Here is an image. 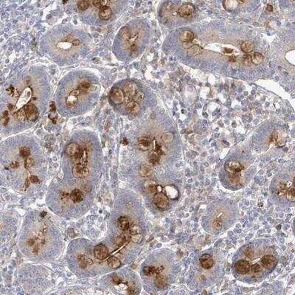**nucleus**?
<instances>
[{"label": "nucleus", "mask_w": 295, "mask_h": 295, "mask_svg": "<svg viewBox=\"0 0 295 295\" xmlns=\"http://www.w3.org/2000/svg\"><path fill=\"white\" fill-rule=\"evenodd\" d=\"M153 201H154V204L155 206H156L158 209L161 210H166L169 207V199H168V196H166L165 194L162 193V192L155 193L154 198H153Z\"/></svg>", "instance_id": "obj_1"}, {"label": "nucleus", "mask_w": 295, "mask_h": 295, "mask_svg": "<svg viewBox=\"0 0 295 295\" xmlns=\"http://www.w3.org/2000/svg\"><path fill=\"white\" fill-rule=\"evenodd\" d=\"M108 255H109V249L106 246L102 243L95 246L94 249V255L98 260H104L107 258Z\"/></svg>", "instance_id": "obj_2"}, {"label": "nucleus", "mask_w": 295, "mask_h": 295, "mask_svg": "<svg viewBox=\"0 0 295 295\" xmlns=\"http://www.w3.org/2000/svg\"><path fill=\"white\" fill-rule=\"evenodd\" d=\"M73 175L78 179L86 177L89 174V169L85 164H76L73 169Z\"/></svg>", "instance_id": "obj_3"}, {"label": "nucleus", "mask_w": 295, "mask_h": 295, "mask_svg": "<svg viewBox=\"0 0 295 295\" xmlns=\"http://www.w3.org/2000/svg\"><path fill=\"white\" fill-rule=\"evenodd\" d=\"M110 99L114 104H121L125 100L124 92L120 88H114L111 92Z\"/></svg>", "instance_id": "obj_4"}, {"label": "nucleus", "mask_w": 295, "mask_h": 295, "mask_svg": "<svg viewBox=\"0 0 295 295\" xmlns=\"http://www.w3.org/2000/svg\"><path fill=\"white\" fill-rule=\"evenodd\" d=\"M81 92L78 89L72 91V92L68 94L67 99H66V105L69 108H75L77 104V97L79 94H81Z\"/></svg>", "instance_id": "obj_5"}, {"label": "nucleus", "mask_w": 295, "mask_h": 295, "mask_svg": "<svg viewBox=\"0 0 295 295\" xmlns=\"http://www.w3.org/2000/svg\"><path fill=\"white\" fill-rule=\"evenodd\" d=\"M261 264L264 268L267 269L272 270L275 267L277 264V260L274 256L270 255H267L264 256L261 259Z\"/></svg>", "instance_id": "obj_6"}, {"label": "nucleus", "mask_w": 295, "mask_h": 295, "mask_svg": "<svg viewBox=\"0 0 295 295\" xmlns=\"http://www.w3.org/2000/svg\"><path fill=\"white\" fill-rule=\"evenodd\" d=\"M225 169L230 174H232V173H240L243 169V166L237 161H230L226 164Z\"/></svg>", "instance_id": "obj_7"}, {"label": "nucleus", "mask_w": 295, "mask_h": 295, "mask_svg": "<svg viewBox=\"0 0 295 295\" xmlns=\"http://www.w3.org/2000/svg\"><path fill=\"white\" fill-rule=\"evenodd\" d=\"M194 7L191 5H189V4L181 5V6L179 7V11H178L179 16L181 17H183V18H189V17H190L194 14Z\"/></svg>", "instance_id": "obj_8"}, {"label": "nucleus", "mask_w": 295, "mask_h": 295, "mask_svg": "<svg viewBox=\"0 0 295 295\" xmlns=\"http://www.w3.org/2000/svg\"><path fill=\"white\" fill-rule=\"evenodd\" d=\"M235 268L240 274L246 275L251 270L250 264L245 260H241L235 264Z\"/></svg>", "instance_id": "obj_9"}, {"label": "nucleus", "mask_w": 295, "mask_h": 295, "mask_svg": "<svg viewBox=\"0 0 295 295\" xmlns=\"http://www.w3.org/2000/svg\"><path fill=\"white\" fill-rule=\"evenodd\" d=\"M199 263L202 267L205 269H210L213 267V264H214L213 258L209 254L202 255L201 258H199Z\"/></svg>", "instance_id": "obj_10"}, {"label": "nucleus", "mask_w": 295, "mask_h": 295, "mask_svg": "<svg viewBox=\"0 0 295 295\" xmlns=\"http://www.w3.org/2000/svg\"><path fill=\"white\" fill-rule=\"evenodd\" d=\"M163 270V266H160L159 267H155V266H146L143 268V273L147 276H156L160 275V273Z\"/></svg>", "instance_id": "obj_11"}, {"label": "nucleus", "mask_w": 295, "mask_h": 295, "mask_svg": "<svg viewBox=\"0 0 295 295\" xmlns=\"http://www.w3.org/2000/svg\"><path fill=\"white\" fill-rule=\"evenodd\" d=\"M27 114V119L30 120H35L38 117V110L37 108L33 105V104H28L24 108Z\"/></svg>", "instance_id": "obj_12"}, {"label": "nucleus", "mask_w": 295, "mask_h": 295, "mask_svg": "<svg viewBox=\"0 0 295 295\" xmlns=\"http://www.w3.org/2000/svg\"><path fill=\"white\" fill-rule=\"evenodd\" d=\"M151 139L148 136H143L138 139V145L142 151H148L151 146Z\"/></svg>", "instance_id": "obj_13"}, {"label": "nucleus", "mask_w": 295, "mask_h": 295, "mask_svg": "<svg viewBox=\"0 0 295 295\" xmlns=\"http://www.w3.org/2000/svg\"><path fill=\"white\" fill-rule=\"evenodd\" d=\"M137 86L134 82L128 83L124 87V94L129 98L131 97H134L135 94L137 93Z\"/></svg>", "instance_id": "obj_14"}, {"label": "nucleus", "mask_w": 295, "mask_h": 295, "mask_svg": "<svg viewBox=\"0 0 295 295\" xmlns=\"http://www.w3.org/2000/svg\"><path fill=\"white\" fill-rule=\"evenodd\" d=\"M81 151V148L77 143H71L66 148V153L68 156H75L79 151Z\"/></svg>", "instance_id": "obj_15"}, {"label": "nucleus", "mask_w": 295, "mask_h": 295, "mask_svg": "<svg viewBox=\"0 0 295 295\" xmlns=\"http://www.w3.org/2000/svg\"><path fill=\"white\" fill-rule=\"evenodd\" d=\"M126 109L128 112L131 113V114H137L140 110V106H139V103L134 102L133 100H130L126 104Z\"/></svg>", "instance_id": "obj_16"}, {"label": "nucleus", "mask_w": 295, "mask_h": 295, "mask_svg": "<svg viewBox=\"0 0 295 295\" xmlns=\"http://www.w3.org/2000/svg\"><path fill=\"white\" fill-rule=\"evenodd\" d=\"M77 260L79 262V265L80 267L82 268H85L87 267L88 266H91L93 264V261L89 258L84 255H79L77 257Z\"/></svg>", "instance_id": "obj_17"}, {"label": "nucleus", "mask_w": 295, "mask_h": 295, "mask_svg": "<svg viewBox=\"0 0 295 295\" xmlns=\"http://www.w3.org/2000/svg\"><path fill=\"white\" fill-rule=\"evenodd\" d=\"M155 285L160 289H164L168 285V280L165 276L158 275L155 279Z\"/></svg>", "instance_id": "obj_18"}, {"label": "nucleus", "mask_w": 295, "mask_h": 295, "mask_svg": "<svg viewBox=\"0 0 295 295\" xmlns=\"http://www.w3.org/2000/svg\"><path fill=\"white\" fill-rule=\"evenodd\" d=\"M75 160L77 164H83L86 165L87 163V154L85 150H81L75 156Z\"/></svg>", "instance_id": "obj_19"}, {"label": "nucleus", "mask_w": 295, "mask_h": 295, "mask_svg": "<svg viewBox=\"0 0 295 295\" xmlns=\"http://www.w3.org/2000/svg\"><path fill=\"white\" fill-rule=\"evenodd\" d=\"M112 15V10L109 6H104L101 7L99 12V16L103 20H109Z\"/></svg>", "instance_id": "obj_20"}, {"label": "nucleus", "mask_w": 295, "mask_h": 295, "mask_svg": "<svg viewBox=\"0 0 295 295\" xmlns=\"http://www.w3.org/2000/svg\"><path fill=\"white\" fill-rule=\"evenodd\" d=\"M118 226L119 229H120L121 230H123V231H126V230H129L130 223L128 219L127 218V217H120L118 221Z\"/></svg>", "instance_id": "obj_21"}, {"label": "nucleus", "mask_w": 295, "mask_h": 295, "mask_svg": "<svg viewBox=\"0 0 295 295\" xmlns=\"http://www.w3.org/2000/svg\"><path fill=\"white\" fill-rule=\"evenodd\" d=\"M194 34L190 30H185L180 35V40L182 42H189L194 39Z\"/></svg>", "instance_id": "obj_22"}, {"label": "nucleus", "mask_w": 295, "mask_h": 295, "mask_svg": "<svg viewBox=\"0 0 295 295\" xmlns=\"http://www.w3.org/2000/svg\"><path fill=\"white\" fill-rule=\"evenodd\" d=\"M70 197L72 201H73V202H75V203L81 202L83 200V198H84V197H83V193L78 189H75V190H73V191H72Z\"/></svg>", "instance_id": "obj_23"}, {"label": "nucleus", "mask_w": 295, "mask_h": 295, "mask_svg": "<svg viewBox=\"0 0 295 295\" xmlns=\"http://www.w3.org/2000/svg\"><path fill=\"white\" fill-rule=\"evenodd\" d=\"M158 187L159 185L153 180H148L145 182V188L153 193H158Z\"/></svg>", "instance_id": "obj_24"}, {"label": "nucleus", "mask_w": 295, "mask_h": 295, "mask_svg": "<svg viewBox=\"0 0 295 295\" xmlns=\"http://www.w3.org/2000/svg\"><path fill=\"white\" fill-rule=\"evenodd\" d=\"M90 86H91V84L89 81L87 80H84L81 81L80 84H79L78 87H77V89H78L80 90L81 94H86L89 92V89Z\"/></svg>", "instance_id": "obj_25"}, {"label": "nucleus", "mask_w": 295, "mask_h": 295, "mask_svg": "<svg viewBox=\"0 0 295 295\" xmlns=\"http://www.w3.org/2000/svg\"><path fill=\"white\" fill-rule=\"evenodd\" d=\"M108 266L111 268H118L120 266L121 262L118 258H115V257H111L108 259L107 260Z\"/></svg>", "instance_id": "obj_26"}, {"label": "nucleus", "mask_w": 295, "mask_h": 295, "mask_svg": "<svg viewBox=\"0 0 295 295\" xmlns=\"http://www.w3.org/2000/svg\"><path fill=\"white\" fill-rule=\"evenodd\" d=\"M139 175L142 176L143 177H150V176L152 174V170H151V167H149L148 165H142L140 168L139 170Z\"/></svg>", "instance_id": "obj_27"}, {"label": "nucleus", "mask_w": 295, "mask_h": 295, "mask_svg": "<svg viewBox=\"0 0 295 295\" xmlns=\"http://www.w3.org/2000/svg\"><path fill=\"white\" fill-rule=\"evenodd\" d=\"M238 2L235 0H228L224 2V7L228 10H233L238 6Z\"/></svg>", "instance_id": "obj_28"}, {"label": "nucleus", "mask_w": 295, "mask_h": 295, "mask_svg": "<svg viewBox=\"0 0 295 295\" xmlns=\"http://www.w3.org/2000/svg\"><path fill=\"white\" fill-rule=\"evenodd\" d=\"M287 190H288V187L287 185L285 183H279L277 185V188H276V193L280 196H284L286 193Z\"/></svg>", "instance_id": "obj_29"}, {"label": "nucleus", "mask_w": 295, "mask_h": 295, "mask_svg": "<svg viewBox=\"0 0 295 295\" xmlns=\"http://www.w3.org/2000/svg\"><path fill=\"white\" fill-rule=\"evenodd\" d=\"M264 57L263 56L262 54L259 53V52H255L251 57V61L255 65H258V64H261L264 61Z\"/></svg>", "instance_id": "obj_30"}, {"label": "nucleus", "mask_w": 295, "mask_h": 295, "mask_svg": "<svg viewBox=\"0 0 295 295\" xmlns=\"http://www.w3.org/2000/svg\"><path fill=\"white\" fill-rule=\"evenodd\" d=\"M201 51H202L201 47H199L197 44H194V45H192L191 47H190V48L188 49V55L189 56H196V55L200 53Z\"/></svg>", "instance_id": "obj_31"}, {"label": "nucleus", "mask_w": 295, "mask_h": 295, "mask_svg": "<svg viewBox=\"0 0 295 295\" xmlns=\"http://www.w3.org/2000/svg\"><path fill=\"white\" fill-rule=\"evenodd\" d=\"M253 47H254V45H253L252 42L251 41H244L241 44V48L242 51H243L244 52H247V53H249L252 51Z\"/></svg>", "instance_id": "obj_32"}, {"label": "nucleus", "mask_w": 295, "mask_h": 295, "mask_svg": "<svg viewBox=\"0 0 295 295\" xmlns=\"http://www.w3.org/2000/svg\"><path fill=\"white\" fill-rule=\"evenodd\" d=\"M160 155L156 151H153L151 153L149 156V161L152 164H158L160 162Z\"/></svg>", "instance_id": "obj_33"}, {"label": "nucleus", "mask_w": 295, "mask_h": 295, "mask_svg": "<svg viewBox=\"0 0 295 295\" xmlns=\"http://www.w3.org/2000/svg\"><path fill=\"white\" fill-rule=\"evenodd\" d=\"M16 118L19 121H22V122H23V121H25L26 120H27V114H26L25 109H21L17 111L16 114Z\"/></svg>", "instance_id": "obj_34"}, {"label": "nucleus", "mask_w": 295, "mask_h": 295, "mask_svg": "<svg viewBox=\"0 0 295 295\" xmlns=\"http://www.w3.org/2000/svg\"><path fill=\"white\" fill-rule=\"evenodd\" d=\"M131 36V31L128 27H124L120 30V37L123 40H128Z\"/></svg>", "instance_id": "obj_35"}, {"label": "nucleus", "mask_w": 295, "mask_h": 295, "mask_svg": "<svg viewBox=\"0 0 295 295\" xmlns=\"http://www.w3.org/2000/svg\"><path fill=\"white\" fill-rule=\"evenodd\" d=\"M173 137H174V135L172 132H166V133H164L162 135V140L164 142V143H171V142L173 139Z\"/></svg>", "instance_id": "obj_36"}, {"label": "nucleus", "mask_w": 295, "mask_h": 295, "mask_svg": "<svg viewBox=\"0 0 295 295\" xmlns=\"http://www.w3.org/2000/svg\"><path fill=\"white\" fill-rule=\"evenodd\" d=\"M286 197L287 199L290 202H294L295 200V190L294 186H292L291 188L287 190L286 192Z\"/></svg>", "instance_id": "obj_37"}, {"label": "nucleus", "mask_w": 295, "mask_h": 295, "mask_svg": "<svg viewBox=\"0 0 295 295\" xmlns=\"http://www.w3.org/2000/svg\"><path fill=\"white\" fill-rule=\"evenodd\" d=\"M126 241V238H125V236H123V235H116L114 236V238H113L114 243H115L117 246H118V247H120V246L123 244Z\"/></svg>", "instance_id": "obj_38"}, {"label": "nucleus", "mask_w": 295, "mask_h": 295, "mask_svg": "<svg viewBox=\"0 0 295 295\" xmlns=\"http://www.w3.org/2000/svg\"><path fill=\"white\" fill-rule=\"evenodd\" d=\"M144 98H145V94L143 92H137V93L135 94V95L133 97V101L134 102H136V103H139V102H141L143 99H144Z\"/></svg>", "instance_id": "obj_39"}, {"label": "nucleus", "mask_w": 295, "mask_h": 295, "mask_svg": "<svg viewBox=\"0 0 295 295\" xmlns=\"http://www.w3.org/2000/svg\"><path fill=\"white\" fill-rule=\"evenodd\" d=\"M20 156L22 157H27L30 154V150L27 147H22L19 150Z\"/></svg>", "instance_id": "obj_40"}, {"label": "nucleus", "mask_w": 295, "mask_h": 295, "mask_svg": "<svg viewBox=\"0 0 295 295\" xmlns=\"http://www.w3.org/2000/svg\"><path fill=\"white\" fill-rule=\"evenodd\" d=\"M90 2L89 1H80L77 3V7L81 10H85L89 7Z\"/></svg>", "instance_id": "obj_41"}, {"label": "nucleus", "mask_w": 295, "mask_h": 295, "mask_svg": "<svg viewBox=\"0 0 295 295\" xmlns=\"http://www.w3.org/2000/svg\"><path fill=\"white\" fill-rule=\"evenodd\" d=\"M1 122L4 126H6L8 123L9 122V117H8V111H3L2 114V119H1Z\"/></svg>", "instance_id": "obj_42"}, {"label": "nucleus", "mask_w": 295, "mask_h": 295, "mask_svg": "<svg viewBox=\"0 0 295 295\" xmlns=\"http://www.w3.org/2000/svg\"><path fill=\"white\" fill-rule=\"evenodd\" d=\"M131 241H134V243H139L143 239V236H142L141 234L139 233H137V234H134V235H131Z\"/></svg>", "instance_id": "obj_43"}, {"label": "nucleus", "mask_w": 295, "mask_h": 295, "mask_svg": "<svg viewBox=\"0 0 295 295\" xmlns=\"http://www.w3.org/2000/svg\"><path fill=\"white\" fill-rule=\"evenodd\" d=\"M34 164V161L32 158H27L25 160V162H24V167L27 169H30V168H32Z\"/></svg>", "instance_id": "obj_44"}, {"label": "nucleus", "mask_w": 295, "mask_h": 295, "mask_svg": "<svg viewBox=\"0 0 295 295\" xmlns=\"http://www.w3.org/2000/svg\"><path fill=\"white\" fill-rule=\"evenodd\" d=\"M213 226H214L215 228L217 229V230L221 229V226H222V221H221V218H215V220L213 221Z\"/></svg>", "instance_id": "obj_45"}, {"label": "nucleus", "mask_w": 295, "mask_h": 295, "mask_svg": "<svg viewBox=\"0 0 295 295\" xmlns=\"http://www.w3.org/2000/svg\"><path fill=\"white\" fill-rule=\"evenodd\" d=\"M241 62L244 65H249L251 63V57L249 56H244L241 58Z\"/></svg>", "instance_id": "obj_46"}, {"label": "nucleus", "mask_w": 295, "mask_h": 295, "mask_svg": "<svg viewBox=\"0 0 295 295\" xmlns=\"http://www.w3.org/2000/svg\"><path fill=\"white\" fill-rule=\"evenodd\" d=\"M239 179H240V174H239V173H232V174H230V180H231L232 181H234V182H235V181H237Z\"/></svg>", "instance_id": "obj_47"}, {"label": "nucleus", "mask_w": 295, "mask_h": 295, "mask_svg": "<svg viewBox=\"0 0 295 295\" xmlns=\"http://www.w3.org/2000/svg\"><path fill=\"white\" fill-rule=\"evenodd\" d=\"M112 281H113V283H115V284L119 285V284H120L121 283H122V279H121L118 275H114L112 276Z\"/></svg>", "instance_id": "obj_48"}, {"label": "nucleus", "mask_w": 295, "mask_h": 295, "mask_svg": "<svg viewBox=\"0 0 295 295\" xmlns=\"http://www.w3.org/2000/svg\"><path fill=\"white\" fill-rule=\"evenodd\" d=\"M30 182L33 183V184H39L40 183V179L36 176H30Z\"/></svg>", "instance_id": "obj_49"}, {"label": "nucleus", "mask_w": 295, "mask_h": 295, "mask_svg": "<svg viewBox=\"0 0 295 295\" xmlns=\"http://www.w3.org/2000/svg\"><path fill=\"white\" fill-rule=\"evenodd\" d=\"M106 2L103 1H93L92 2V4L94 5V6L98 7H103L104 6H106L105 5Z\"/></svg>", "instance_id": "obj_50"}, {"label": "nucleus", "mask_w": 295, "mask_h": 295, "mask_svg": "<svg viewBox=\"0 0 295 295\" xmlns=\"http://www.w3.org/2000/svg\"><path fill=\"white\" fill-rule=\"evenodd\" d=\"M251 268L252 269V271L254 272H259L260 271L262 270V267L261 266L259 265L258 264H255L253 265L252 266H251Z\"/></svg>", "instance_id": "obj_51"}, {"label": "nucleus", "mask_w": 295, "mask_h": 295, "mask_svg": "<svg viewBox=\"0 0 295 295\" xmlns=\"http://www.w3.org/2000/svg\"><path fill=\"white\" fill-rule=\"evenodd\" d=\"M277 139H278V134L276 131H274L273 134H272L271 137V143H277Z\"/></svg>", "instance_id": "obj_52"}, {"label": "nucleus", "mask_w": 295, "mask_h": 295, "mask_svg": "<svg viewBox=\"0 0 295 295\" xmlns=\"http://www.w3.org/2000/svg\"><path fill=\"white\" fill-rule=\"evenodd\" d=\"M129 230H130V232H131V234H132V235H134V234L139 233V230H138V228L135 226V225H133L132 226H130Z\"/></svg>", "instance_id": "obj_53"}, {"label": "nucleus", "mask_w": 295, "mask_h": 295, "mask_svg": "<svg viewBox=\"0 0 295 295\" xmlns=\"http://www.w3.org/2000/svg\"><path fill=\"white\" fill-rule=\"evenodd\" d=\"M245 255L246 256L248 257L249 258H252L253 255H254V253H253V251L251 249H247V250L245 251Z\"/></svg>", "instance_id": "obj_54"}, {"label": "nucleus", "mask_w": 295, "mask_h": 295, "mask_svg": "<svg viewBox=\"0 0 295 295\" xmlns=\"http://www.w3.org/2000/svg\"><path fill=\"white\" fill-rule=\"evenodd\" d=\"M14 91H15L14 88L13 87V86H10V87H9L8 89H7V93H8L9 94H10V95H12V94H14Z\"/></svg>", "instance_id": "obj_55"}, {"label": "nucleus", "mask_w": 295, "mask_h": 295, "mask_svg": "<svg viewBox=\"0 0 295 295\" xmlns=\"http://www.w3.org/2000/svg\"><path fill=\"white\" fill-rule=\"evenodd\" d=\"M10 167L11 168H14L15 169V168H17L19 167V163L17 162H13L12 163L10 164Z\"/></svg>", "instance_id": "obj_56"}, {"label": "nucleus", "mask_w": 295, "mask_h": 295, "mask_svg": "<svg viewBox=\"0 0 295 295\" xmlns=\"http://www.w3.org/2000/svg\"><path fill=\"white\" fill-rule=\"evenodd\" d=\"M30 178H27V180H26L25 181V184H24V188H27L28 187L30 186Z\"/></svg>", "instance_id": "obj_57"}, {"label": "nucleus", "mask_w": 295, "mask_h": 295, "mask_svg": "<svg viewBox=\"0 0 295 295\" xmlns=\"http://www.w3.org/2000/svg\"><path fill=\"white\" fill-rule=\"evenodd\" d=\"M224 52L225 54H230V53H232V50H231V49H227V48H225L224 50Z\"/></svg>", "instance_id": "obj_58"}, {"label": "nucleus", "mask_w": 295, "mask_h": 295, "mask_svg": "<svg viewBox=\"0 0 295 295\" xmlns=\"http://www.w3.org/2000/svg\"><path fill=\"white\" fill-rule=\"evenodd\" d=\"M266 10H267L268 12H272V11L273 10V7H272V5H268L267 7H266Z\"/></svg>", "instance_id": "obj_59"}, {"label": "nucleus", "mask_w": 295, "mask_h": 295, "mask_svg": "<svg viewBox=\"0 0 295 295\" xmlns=\"http://www.w3.org/2000/svg\"><path fill=\"white\" fill-rule=\"evenodd\" d=\"M72 42H73V44L75 45V46H78V45L81 44V41L79 40H74L73 41H72Z\"/></svg>", "instance_id": "obj_60"}, {"label": "nucleus", "mask_w": 295, "mask_h": 295, "mask_svg": "<svg viewBox=\"0 0 295 295\" xmlns=\"http://www.w3.org/2000/svg\"><path fill=\"white\" fill-rule=\"evenodd\" d=\"M8 109H10V111H12L13 109H14V105H12V104H9Z\"/></svg>", "instance_id": "obj_61"}, {"label": "nucleus", "mask_w": 295, "mask_h": 295, "mask_svg": "<svg viewBox=\"0 0 295 295\" xmlns=\"http://www.w3.org/2000/svg\"><path fill=\"white\" fill-rule=\"evenodd\" d=\"M46 215H47L46 212H42V213H41V214H40V216L41 217V218H44V217Z\"/></svg>", "instance_id": "obj_62"}, {"label": "nucleus", "mask_w": 295, "mask_h": 295, "mask_svg": "<svg viewBox=\"0 0 295 295\" xmlns=\"http://www.w3.org/2000/svg\"><path fill=\"white\" fill-rule=\"evenodd\" d=\"M122 143L123 145H127L128 144V141L126 140V139H123L122 141Z\"/></svg>", "instance_id": "obj_63"}]
</instances>
